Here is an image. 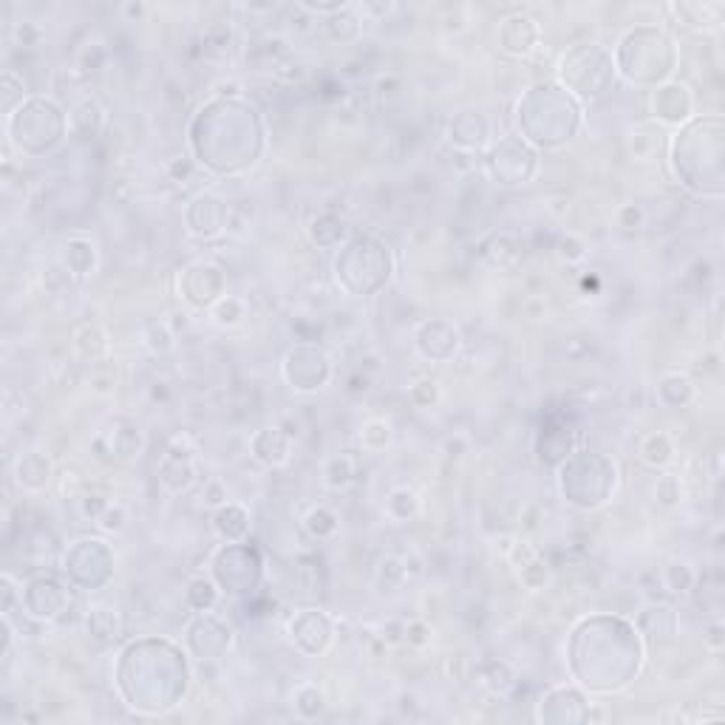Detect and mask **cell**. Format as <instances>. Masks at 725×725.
I'll use <instances>...</instances> for the list:
<instances>
[{"label": "cell", "instance_id": "6da1fadb", "mask_svg": "<svg viewBox=\"0 0 725 725\" xmlns=\"http://www.w3.org/2000/svg\"><path fill=\"white\" fill-rule=\"evenodd\" d=\"M618 66L632 82L664 80L675 66V48L671 41L657 28H635L621 41L618 48Z\"/></svg>", "mask_w": 725, "mask_h": 725}, {"label": "cell", "instance_id": "7a4b0ae2", "mask_svg": "<svg viewBox=\"0 0 725 725\" xmlns=\"http://www.w3.org/2000/svg\"><path fill=\"white\" fill-rule=\"evenodd\" d=\"M9 134L14 145L26 153L55 151L66 134L62 111L48 100H28L21 108L9 114Z\"/></svg>", "mask_w": 725, "mask_h": 725}, {"label": "cell", "instance_id": "3957f363", "mask_svg": "<svg viewBox=\"0 0 725 725\" xmlns=\"http://www.w3.org/2000/svg\"><path fill=\"white\" fill-rule=\"evenodd\" d=\"M587 74L596 96L607 94V89L612 85V80H615L612 57H609L601 46H592V43H584V46L573 48L562 60L564 82H567L578 96H584V89H587Z\"/></svg>", "mask_w": 725, "mask_h": 725}, {"label": "cell", "instance_id": "277c9868", "mask_svg": "<svg viewBox=\"0 0 725 725\" xmlns=\"http://www.w3.org/2000/svg\"><path fill=\"white\" fill-rule=\"evenodd\" d=\"M360 269H371L380 281H389L391 275V255L383 244H377L371 239H357L346 246V253L337 258V278L343 287L352 289L357 281Z\"/></svg>", "mask_w": 725, "mask_h": 725}, {"label": "cell", "instance_id": "5b68a950", "mask_svg": "<svg viewBox=\"0 0 725 725\" xmlns=\"http://www.w3.org/2000/svg\"><path fill=\"white\" fill-rule=\"evenodd\" d=\"M261 575V562L255 550L250 548H225L216 555V578L221 582V587L230 592V596H244V592H253V587L258 584Z\"/></svg>", "mask_w": 725, "mask_h": 725}, {"label": "cell", "instance_id": "8992f818", "mask_svg": "<svg viewBox=\"0 0 725 725\" xmlns=\"http://www.w3.org/2000/svg\"><path fill=\"white\" fill-rule=\"evenodd\" d=\"M536 157L527 151L525 145L516 139H505V142L491 153V173L499 179L502 185H521L533 176Z\"/></svg>", "mask_w": 725, "mask_h": 725}, {"label": "cell", "instance_id": "52a82bcc", "mask_svg": "<svg viewBox=\"0 0 725 725\" xmlns=\"http://www.w3.org/2000/svg\"><path fill=\"white\" fill-rule=\"evenodd\" d=\"M21 601H26V609L32 615L46 618V621H55V618H60L71 607L69 589L57 584L55 578H35V582L28 584L26 596Z\"/></svg>", "mask_w": 725, "mask_h": 725}, {"label": "cell", "instance_id": "ba28073f", "mask_svg": "<svg viewBox=\"0 0 725 725\" xmlns=\"http://www.w3.org/2000/svg\"><path fill=\"white\" fill-rule=\"evenodd\" d=\"M287 377L295 389L312 391L321 389L329 377V362L323 352L318 349H298L287 357Z\"/></svg>", "mask_w": 725, "mask_h": 725}, {"label": "cell", "instance_id": "9c48e42d", "mask_svg": "<svg viewBox=\"0 0 725 725\" xmlns=\"http://www.w3.org/2000/svg\"><path fill=\"white\" fill-rule=\"evenodd\" d=\"M187 641H191V649L196 652V657L202 660H216V657L225 655V649L230 646V630L225 623H219L216 618H199L187 630Z\"/></svg>", "mask_w": 725, "mask_h": 725}, {"label": "cell", "instance_id": "30bf717a", "mask_svg": "<svg viewBox=\"0 0 725 725\" xmlns=\"http://www.w3.org/2000/svg\"><path fill=\"white\" fill-rule=\"evenodd\" d=\"M187 225H191V233L196 235H216L225 225V205L219 199H210V196H202V199L193 202V207L187 210Z\"/></svg>", "mask_w": 725, "mask_h": 725}, {"label": "cell", "instance_id": "8fae6325", "mask_svg": "<svg viewBox=\"0 0 725 725\" xmlns=\"http://www.w3.org/2000/svg\"><path fill=\"white\" fill-rule=\"evenodd\" d=\"M292 635L301 646L307 644V637H312V649L309 652H323L332 630H329V621L323 615H318V612H303L301 618H295L292 621Z\"/></svg>", "mask_w": 725, "mask_h": 725}, {"label": "cell", "instance_id": "7c38bea8", "mask_svg": "<svg viewBox=\"0 0 725 725\" xmlns=\"http://www.w3.org/2000/svg\"><path fill=\"white\" fill-rule=\"evenodd\" d=\"M507 32H516L514 41H505L502 46L507 48V51H514V55H525V51H530L536 43V26L530 18H510V21H505Z\"/></svg>", "mask_w": 725, "mask_h": 725}, {"label": "cell", "instance_id": "4fadbf2b", "mask_svg": "<svg viewBox=\"0 0 725 725\" xmlns=\"http://www.w3.org/2000/svg\"><path fill=\"white\" fill-rule=\"evenodd\" d=\"M32 465H35V453L26 459H21V468H18L21 476H18V480H21V485H26V487H41L43 482L48 480V462H43L41 468H32Z\"/></svg>", "mask_w": 725, "mask_h": 725}]
</instances>
